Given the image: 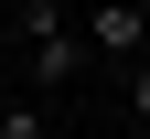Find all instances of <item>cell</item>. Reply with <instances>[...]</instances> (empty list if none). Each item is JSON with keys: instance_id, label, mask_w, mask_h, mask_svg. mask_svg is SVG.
<instances>
[{"instance_id": "obj_1", "label": "cell", "mask_w": 150, "mask_h": 139, "mask_svg": "<svg viewBox=\"0 0 150 139\" xmlns=\"http://www.w3.org/2000/svg\"><path fill=\"white\" fill-rule=\"evenodd\" d=\"M11 22L32 32V86H43V96L86 75V43H75V22H64V11H11Z\"/></svg>"}, {"instance_id": "obj_2", "label": "cell", "mask_w": 150, "mask_h": 139, "mask_svg": "<svg viewBox=\"0 0 150 139\" xmlns=\"http://www.w3.org/2000/svg\"><path fill=\"white\" fill-rule=\"evenodd\" d=\"M86 54H107V64H139V54H150V11H129V0L86 11Z\"/></svg>"}, {"instance_id": "obj_3", "label": "cell", "mask_w": 150, "mask_h": 139, "mask_svg": "<svg viewBox=\"0 0 150 139\" xmlns=\"http://www.w3.org/2000/svg\"><path fill=\"white\" fill-rule=\"evenodd\" d=\"M0 139H54V118L43 107H0Z\"/></svg>"}, {"instance_id": "obj_4", "label": "cell", "mask_w": 150, "mask_h": 139, "mask_svg": "<svg viewBox=\"0 0 150 139\" xmlns=\"http://www.w3.org/2000/svg\"><path fill=\"white\" fill-rule=\"evenodd\" d=\"M129 128H150V54L129 64Z\"/></svg>"}, {"instance_id": "obj_5", "label": "cell", "mask_w": 150, "mask_h": 139, "mask_svg": "<svg viewBox=\"0 0 150 139\" xmlns=\"http://www.w3.org/2000/svg\"><path fill=\"white\" fill-rule=\"evenodd\" d=\"M118 139H150V128H118Z\"/></svg>"}]
</instances>
